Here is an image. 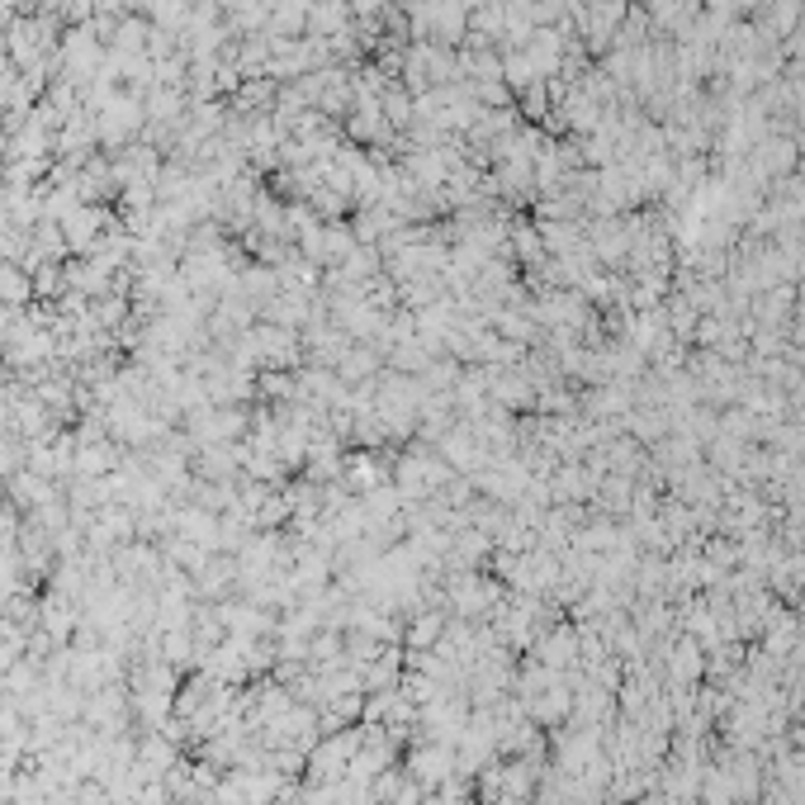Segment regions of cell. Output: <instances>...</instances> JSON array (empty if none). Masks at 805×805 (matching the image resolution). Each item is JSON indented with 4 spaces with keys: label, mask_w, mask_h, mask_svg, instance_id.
<instances>
[{
    "label": "cell",
    "mask_w": 805,
    "mask_h": 805,
    "mask_svg": "<svg viewBox=\"0 0 805 805\" xmlns=\"http://www.w3.org/2000/svg\"><path fill=\"white\" fill-rule=\"evenodd\" d=\"M209 6H213V10H219V6H238V0H209Z\"/></svg>",
    "instance_id": "1"
}]
</instances>
